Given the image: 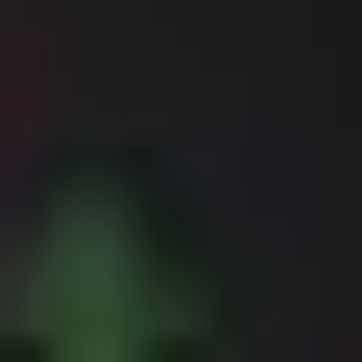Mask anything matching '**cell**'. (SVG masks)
<instances>
[{"label": "cell", "instance_id": "cell-1", "mask_svg": "<svg viewBox=\"0 0 362 362\" xmlns=\"http://www.w3.org/2000/svg\"><path fill=\"white\" fill-rule=\"evenodd\" d=\"M0 338L25 362H194V266L145 242V194H49L0 242Z\"/></svg>", "mask_w": 362, "mask_h": 362}]
</instances>
